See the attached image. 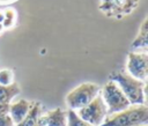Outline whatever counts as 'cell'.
I'll return each instance as SVG.
<instances>
[{"instance_id": "obj_1", "label": "cell", "mask_w": 148, "mask_h": 126, "mask_svg": "<svg viewBox=\"0 0 148 126\" xmlns=\"http://www.w3.org/2000/svg\"><path fill=\"white\" fill-rule=\"evenodd\" d=\"M109 79L117 83L131 105H147V82L131 76L125 71H114Z\"/></svg>"}, {"instance_id": "obj_12", "label": "cell", "mask_w": 148, "mask_h": 126, "mask_svg": "<svg viewBox=\"0 0 148 126\" xmlns=\"http://www.w3.org/2000/svg\"><path fill=\"white\" fill-rule=\"evenodd\" d=\"M40 114H42V104L40 102L34 101L30 104V110L28 114L24 117L22 121H20L15 126H39L38 119Z\"/></svg>"}, {"instance_id": "obj_2", "label": "cell", "mask_w": 148, "mask_h": 126, "mask_svg": "<svg viewBox=\"0 0 148 126\" xmlns=\"http://www.w3.org/2000/svg\"><path fill=\"white\" fill-rule=\"evenodd\" d=\"M148 123L147 105H130L125 110L110 114L101 126H141Z\"/></svg>"}, {"instance_id": "obj_19", "label": "cell", "mask_w": 148, "mask_h": 126, "mask_svg": "<svg viewBox=\"0 0 148 126\" xmlns=\"http://www.w3.org/2000/svg\"><path fill=\"white\" fill-rule=\"evenodd\" d=\"M141 126H147V125H141Z\"/></svg>"}, {"instance_id": "obj_7", "label": "cell", "mask_w": 148, "mask_h": 126, "mask_svg": "<svg viewBox=\"0 0 148 126\" xmlns=\"http://www.w3.org/2000/svg\"><path fill=\"white\" fill-rule=\"evenodd\" d=\"M126 72L131 76L142 82H147V77H148V54L147 52L131 51L127 54Z\"/></svg>"}, {"instance_id": "obj_16", "label": "cell", "mask_w": 148, "mask_h": 126, "mask_svg": "<svg viewBox=\"0 0 148 126\" xmlns=\"http://www.w3.org/2000/svg\"><path fill=\"white\" fill-rule=\"evenodd\" d=\"M0 126H15V124L9 114H2L0 116Z\"/></svg>"}, {"instance_id": "obj_17", "label": "cell", "mask_w": 148, "mask_h": 126, "mask_svg": "<svg viewBox=\"0 0 148 126\" xmlns=\"http://www.w3.org/2000/svg\"><path fill=\"white\" fill-rule=\"evenodd\" d=\"M3 18H5V15H3V10H0V23H2Z\"/></svg>"}, {"instance_id": "obj_10", "label": "cell", "mask_w": 148, "mask_h": 126, "mask_svg": "<svg viewBox=\"0 0 148 126\" xmlns=\"http://www.w3.org/2000/svg\"><path fill=\"white\" fill-rule=\"evenodd\" d=\"M30 104H31V102H29L24 98H21L16 102L10 103L8 114L10 116V118L15 125L18 124L20 121H22L24 119V117L28 114V112L30 110Z\"/></svg>"}, {"instance_id": "obj_6", "label": "cell", "mask_w": 148, "mask_h": 126, "mask_svg": "<svg viewBox=\"0 0 148 126\" xmlns=\"http://www.w3.org/2000/svg\"><path fill=\"white\" fill-rule=\"evenodd\" d=\"M139 2L140 0H99L98 9L108 17L120 20L133 13Z\"/></svg>"}, {"instance_id": "obj_4", "label": "cell", "mask_w": 148, "mask_h": 126, "mask_svg": "<svg viewBox=\"0 0 148 126\" xmlns=\"http://www.w3.org/2000/svg\"><path fill=\"white\" fill-rule=\"evenodd\" d=\"M99 95L108 109V116L125 110L131 104L116 82L109 80L99 90Z\"/></svg>"}, {"instance_id": "obj_3", "label": "cell", "mask_w": 148, "mask_h": 126, "mask_svg": "<svg viewBox=\"0 0 148 126\" xmlns=\"http://www.w3.org/2000/svg\"><path fill=\"white\" fill-rule=\"evenodd\" d=\"M101 88L92 82H83L72 89L66 96V104L69 110L76 111L89 104L98 94Z\"/></svg>"}, {"instance_id": "obj_13", "label": "cell", "mask_w": 148, "mask_h": 126, "mask_svg": "<svg viewBox=\"0 0 148 126\" xmlns=\"http://www.w3.org/2000/svg\"><path fill=\"white\" fill-rule=\"evenodd\" d=\"M3 15L5 18L2 21V27L3 29H9L15 24V20H16V12L13 8H7L3 10Z\"/></svg>"}, {"instance_id": "obj_11", "label": "cell", "mask_w": 148, "mask_h": 126, "mask_svg": "<svg viewBox=\"0 0 148 126\" xmlns=\"http://www.w3.org/2000/svg\"><path fill=\"white\" fill-rule=\"evenodd\" d=\"M147 47H148V17L146 16L142 20L139 27V31L131 44V49L132 51L147 52Z\"/></svg>"}, {"instance_id": "obj_9", "label": "cell", "mask_w": 148, "mask_h": 126, "mask_svg": "<svg viewBox=\"0 0 148 126\" xmlns=\"http://www.w3.org/2000/svg\"><path fill=\"white\" fill-rule=\"evenodd\" d=\"M21 92L17 83H12L10 86H0V116L8 114L9 105L14 97Z\"/></svg>"}, {"instance_id": "obj_18", "label": "cell", "mask_w": 148, "mask_h": 126, "mask_svg": "<svg viewBox=\"0 0 148 126\" xmlns=\"http://www.w3.org/2000/svg\"><path fill=\"white\" fill-rule=\"evenodd\" d=\"M3 30H5V29H3V27H2V23H0V34H1Z\"/></svg>"}, {"instance_id": "obj_15", "label": "cell", "mask_w": 148, "mask_h": 126, "mask_svg": "<svg viewBox=\"0 0 148 126\" xmlns=\"http://www.w3.org/2000/svg\"><path fill=\"white\" fill-rule=\"evenodd\" d=\"M14 83V73L9 68L0 71V86H10Z\"/></svg>"}, {"instance_id": "obj_5", "label": "cell", "mask_w": 148, "mask_h": 126, "mask_svg": "<svg viewBox=\"0 0 148 126\" xmlns=\"http://www.w3.org/2000/svg\"><path fill=\"white\" fill-rule=\"evenodd\" d=\"M76 114L91 126H101L108 117V109L98 94L89 104L75 111Z\"/></svg>"}, {"instance_id": "obj_8", "label": "cell", "mask_w": 148, "mask_h": 126, "mask_svg": "<svg viewBox=\"0 0 148 126\" xmlns=\"http://www.w3.org/2000/svg\"><path fill=\"white\" fill-rule=\"evenodd\" d=\"M39 126H66L67 125V111L61 108H56L39 116Z\"/></svg>"}, {"instance_id": "obj_14", "label": "cell", "mask_w": 148, "mask_h": 126, "mask_svg": "<svg viewBox=\"0 0 148 126\" xmlns=\"http://www.w3.org/2000/svg\"><path fill=\"white\" fill-rule=\"evenodd\" d=\"M66 126H91L88 123L83 121L75 111L68 110L67 111V125Z\"/></svg>"}]
</instances>
